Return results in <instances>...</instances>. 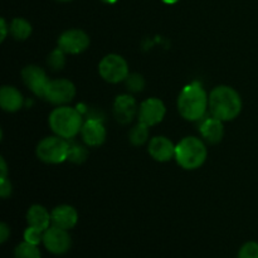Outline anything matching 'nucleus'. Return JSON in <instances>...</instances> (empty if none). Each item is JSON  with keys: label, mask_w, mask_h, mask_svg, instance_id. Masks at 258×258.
<instances>
[{"label": "nucleus", "mask_w": 258, "mask_h": 258, "mask_svg": "<svg viewBox=\"0 0 258 258\" xmlns=\"http://www.w3.org/2000/svg\"><path fill=\"white\" fill-rule=\"evenodd\" d=\"M90 45V37L81 29H70L63 32L58 38V48L66 54H80Z\"/></svg>", "instance_id": "8"}, {"label": "nucleus", "mask_w": 258, "mask_h": 258, "mask_svg": "<svg viewBox=\"0 0 258 258\" xmlns=\"http://www.w3.org/2000/svg\"><path fill=\"white\" fill-rule=\"evenodd\" d=\"M15 258H42L40 256V251L38 249V246L28 242H22L15 247L14 251Z\"/></svg>", "instance_id": "21"}, {"label": "nucleus", "mask_w": 258, "mask_h": 258, "mask_svg": "<svg viewBox=\"0 0 258 258\" xmlns=\"http://www.w3.org/2000/svg\"><path fill=\"white\" fill-rule=\"evenodd\" d=\"M27 222L29 227L47 231L52 223V216L49 212L39 204H34L27 212Z\"/></svg>", "instance_id": "18"}, {"label": "nucleus", "mask_w": 258, "mask_h": 258, "mask_svg": "<svg viewBox=\"0 0 258 258\" xmlns=\"http://www.w3.org/2000/svg\"><path fill=\"white\" fill-rule=\"evenodd\" d=\"M0 29H2V38H0V40L4 42L8 34V25H7V22H5V19L0 20Z\"/></svg>", "instance_id": "29"}, {"label": "nucleus", "mask_w": 258, "mask_h": 258, "mask_svg": "<svg viewBox=\"0 0 258 258\" xmlns=\"http://www.w3.org/2000/svg\"><path fill=\"white\" fill-rule=\"evenodd\" d=\"M175 148L176 145H174L171 140L165 136H155L149 143L148 150L154 160L159 163H166L175 158Z\"/></svg>", "instance_id": "13"}, {"label": "nucleus", "mask_w": 258, "mask_h": 258, "mask_svg": "<svg viewBox=\"0 0 258 258\" xmlns=\"http://www.w3.org/2000/svg\"><path fill=\"white\" fill-rule=\"evenodd\" d=\"M103 3H107V4H115L116 2H117V0H102Z\"/></svg>", "instance_id": "32"}, {"label": "nucleus", "mask_w": 258, "mask_h": 258, "mask_svg": "<svg viewBox=\"0 0 258 258\" xmlns=\"http://www.w3.org/2000/svg\"><path fill=\"white\" fill-rule=\"evenodd\" d=\"M87 156H88V151L86 150L83 146L76 145V144H71L68 160L76 164H81L87 159Z\"/></svg>", "instance_id": "24"}, {"label": "nucleus", "mask_w": 258, "mask_h": 258, "mask_svg": "<svg viewBox=\"0 0 258 258\" xmlns=\"http://www.w3.org/2000/svg\"><path fill=\"white\" fill-rule=\"evenodd\" d=\"M0 170H2V175H0V179L7 178L8 166H7V163H5L4 158H0Z\"/></svg>", "instance_id": "30"}, {"label": "nucleus", "mask_w": 258, "mask_h": 258, "mask_svg": "<svg viewBox=\"0 0 258 258\" xmlns=\"http://www.w3.org/2000/svg\"><path fill=\"white\" fill-rule=\"evenodd\" d=\"M43 244L53 254H64L72 246V239L66 229L52 226L44 231Z\"/></svg>", "instance_id": "10"}, {"label": "nucleus", "mask_w": 258, "mask_h": 258, "mask_svg": "<svg viewBox=\"0 0 258 258\" xmlns=\"http://www.w3.org/2000/svg\"><path fill=\"white\" fill-rule=\"evenodd\" d=\"M9 236H10V229L9 227H8V224L7 223L0 224V242H2V243H5L7 239L9 238Z\"/></svg>", "instance_id": "28"}, {"label": "nucleus", "mask_w": 258, "mask_h": 258, "mask_svg": "<svg viewBox=\"0 0 258 258\" xmlns=\"http://www.w3.org/2000/svg\"><path fill=\"white\" fill-rule=\"evenodd\" d=\"M199 130H201L202 138L206 141H208L209 144L221 143L224 136L223 121L218 120L214 116L202 121V125Z\"/></svg>", "instance_id": "17"}, {"label": "nucleus", "mask_w": 258, "mask_h": 258, "mask_svg": "<svg viewBox=\"0 0 258 258\" xmlns=\"http://www.w3.org/2000/svg\"><path fill=\"white\" fill-rule=\"evenodd\" d=\"M71 144L60 136H48L37 146V156L47 164H60L68 160Z\"/></svg>", "instance_id": "5"}, {"label": "nucleus", "mask_w": 258, "mask_h": 258, "mask_svg": "<svg viewBox=\"0 0 258 258\" xmlns=\"http://www.w3.org/2000/svg\"><path fill=\"white\" fill-rule=\"evenodd\" d=\"M136 113H139V108L133 96L120 95L116 97L113 102V116L117 122L127 125L135 118Z\"/></svg>", "instance_id": "12"}, {"label": "nucleus", "mask_w": 258, "mask_h": 258, "mask_svg": "<svg viewBox=\"0 0 258 258\" xmlns=\"http://www.w3.org/2000/svg\"><path fill=\"white\" fill-rule=\"evenodd\" d=\"M208 151L201 139L188 136L179 141L175 148V160L185 170H196L207 160Z\"/></svg>", "instance_id": "4"}, {"label": "nucleus", "mask_w": 258, "mask_h": 258, "mask_svg": "<svg viewBox=\"0 0 258 258\" xmlns=\"http://www.w3.org/2000/svg\"><path fill=\"white\" fill-rule=\"evenodd\" d=\"M209 107V96L202 83L191 82L181 90L178 97V111L185 120L198 121Z\"/></svg>", "instance_id": "2"}, {"label": "nucleus", "mask_w": 258, "mask_h": 258, "mask_svg": "<svg viewBox=\"0 0 258 258\" xmlns=\"http://www.w3.org/2000/svg\"><path fill=\"white\" fill-rule=\"evenodd\" d=\"M76 96V86L66 78L50 81L44 98L53 105L63 106L70 103Z\"/></svg>", "instance_id": "7"}, {"label": "nucleus", "mask_w": 258, "mask_h": 258, "mask_svg": "<svg viewBox=\"0 0 258 258\" xmlns=\"http://www.w3.org/2000/svg\"><path fill=\"white\" fill-rule=\"evenodd\" d=\"M81 136L86 145L100 146L106 140V128L100 120L88 118L86 122H83L82 128H81Z\"/></svg>", "instance_id": "14"}, {"label": "nucleus", "mask_w": 258, "mask_h": 258, "mask_svg": "<svg viewBox=\"0 0 258 258\" xmlns=\"http://www.w3.org/2000/svg\"><path fill=\"white\" fill-rule=\"evenodd\" d=\"M49 126L53 133L63 139H73L83 126L82 115L70 106H59L49 115Z\"/></svg>", "instance_id": "3"}, {"label": "nucleus", "mask_w": 258, "mask_h": 258, "mask_svg": "<svg viewBox=\"0 0 258 258\" xmlns=\"http://www.w3.org/2000/svg\"><path fill=\"white\" fill-rule=\"evenodd\" d=\"M50 216H52V226L66 229V231L72 229L78 221L77 211L73 207L67 206V204L55 207Z\"/></svg>", "instance_id": "15"}, {"label": "nucleus", "mask_w": 258, "mask_h": 258, "mask_svg": "<svg viewBox=\"0 0 258 258\" xmlns=\"http://www.w3.org/2000/svg\"><path fill=\"white\" fill-rule=\"evenodd\" d=\"M100 76L108 83H118L128 76V64L125 58L118 54H107L98 64Z\"/></svg>", "instance_id": "6"}, {"label": "nucleus", "mask_w": 258, "mask_h": 258, "mask_svg": "<svg viewBox=\"0 0 258 258\" xmlns=\"http://www.w3.org/2000/svg\"><path fill=\"white\" fill-rule=\"evenodd\" d=\"M238 258H258L257 242H247V243H244L239 249Z\"/></svg>", "instance_id": "26"}, {"label": "nucleus", "mask_w": 258, "mask_h": 258, "mask_svg": "<svg viewBox=\"0 0 258 258\" xmlns=\"http://www.w3.org/2000/svg\"><path fill=\"white\" fill-rule=\"evenodd\" d=\"M22 78L24 85L38 97L44 98L47 88L49 86L50 80L48 78L47 73L40 67L34 64L27 66L22 71Z\"/></svg>", "instance_id": "9"}, {"label": "nucleus", "mask_w": 258, "mask_h": 258, "mask_svg": "<svg viewBox=\"0 0 258 258\" xmlns=\"http://www.w3.org/2000/svg\"><path fill=\"white\" fill-rule=\"evenodd\" d=\"M24 98L20 91L13 86H3L0 90V105L7 112H17L23 107Z\"/></svg>", "instance_id": "16"}, {"label": "nucleus", "mask_w": 258, "mask_h": 258, "mask_svg": "<svg viewBox=\"0 0 258 258\" xmlns=\"http://www.w3.org/2000/svg\"><path fill=\"white\" fill-rule=\"evenodd\" d=\"M126 87L130 92L138 93L141 92V91L145 88V80L141 75L139 73H131V75L127 76L126 78Z\"/></svg>", "instance_id": "23"}, {"label": "nucleus", "mask_w": 258, "mask_h": 258, "mask_svg": "<svg viewBox=\"0 0 258 258\" xmlns=\"http://www.w3.org/2000/svg\"><path fill=\"white\" fill-rule=\"evenodd\" d=\"M12 194V183L8 178L0 179V196L3 199L8 198Z\"/></svg>", "instance_id": "27"}, {"label": "nucleus", "mask_w": 258, "mask_h": 258, "mask_svg": "<svg viewBox=\"0 0 258 258\" xmlns=\"http://www.w3.org/2000/svg\"><path fill=\"white\" fill-rule=\"evenodd\" d=\"M48 66H49L52 70L59 71L63 70L66 64V53L63 52L60 48H55L54 50L50 52V54L48 55Z\"/></svg>", "instance_id": "22"}, {"label": "nucleus", "mask_w": 258, "mask_h": 258, "mask_svg": "<svg viewBox=\"0 0 258 258\" xmlns=\"http://www.w3.org/2000/svg\"><path fill=\"white\" fill-rule=\"evenodd\" d=\"M130 143L134 146H141L148 141L149 139V126L143 122H139L134 126L130 131Z\"/></svg>", "instance_id": "20"}, {"label": "nucleus", "mask_w": 258, "mask_h": 258, "mask_svg": "<svg viewBox=\"0 0 258 258\" xmlns=\"http://www.w3.org/2000/svg\"><path fill=\"white\" fill-rule=\"evenodd\" d=\"M165 113L166 107L160 98H148L139 107V122L145 123L149 127L155 126L164 120Z\"/></svg>", "instance_id": "11"}, {"label": "nucleus", "mask_w": 258, "mask_h": 258, "mask_svg": "<svg viewBox=\"0 0 258 258\" xmlns=\"http://www.w3.org/2000/svg\"><path fill=\"white\" fill-rule=\"evenodd\" d=\"M58 2H71V0H58Z\"/></svg>", "instance_id": "33"}, {"label": "nucleus", "mask_w": 258, "mask_h": 258, "mask_svg": "<svg viewBox=\"0 0 258 258\" xmlns=\"http://www.w3.org/2000/svg\"><path fill=\"white\" fill-rule=\"evenodd\" d=\"M43 236H44V231L34 228V227H28L24 232V241L38 246L40 242H43Z\"/></svg>", "instance_id": "25"}, {"label": "nucleus", "mask_w": 258, "mask_h": 258, "mask_svg": "<svg viewBox=\"0 0 258 258\" xmlns=\"http://www.w3.org/2000/svg\"><path fill=\"white\" fill-rule=\"evenodd\" d=\"M9 30L17 40H25L32 34V25L23 18H15L10 24Z\"/></svg>", "instance_id": "19"}, {"label": "nucleus", "mask_w": 258, "mask_h": 258, "mask_svg": "<svg viewBox=\"0 0 258 258\" xmlns=\"http://www.w3.org/2000/svg\"><path fill=\"white\" fill-rule=\"evenodd\" d=\"M163 3H165V4H175V3H178L179 0H161Z\"/></svg>", "instance_id": "31"}, {"label": "nucleus", "mask_w": 258, "mask_h": 258, "mask_svg": "<svg viewBox=\"0 0 258 258\" xmlns=\"http://www.w3.org/2000/svg\"><path fill=\"white\" fill-rule=\"evenodd\" d=\"M209 111L221 121L234 120L242 111V98L229 86H217L209 95Z\"/></svg>", "instance_id": "1"}]
</instances>
